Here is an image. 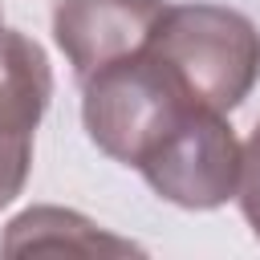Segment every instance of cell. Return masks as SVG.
Listing matches in <instances>:
<instances>
[{"instance_id":"2","label":"cell","mask_w":260,"mask_h":260,"mask_svg":"<svg viewBox=\"0 0 260 260\" xmlns=\"http://www.w3.org/2000/svg\"><path fill=\"white\" fill-rule=\"evenodd\" d=\"M146 49L171 65L199 106L219 114H232L260 81V32L223 4H167Z\"/></svg>"},{"instance_id":"5","label":"cell","mask_w":260,"mask_h":260,"mask_svg":"<svg viewBox=\"0 0 260 260\" xmlns=\"http://www.w3.org/2000/svg\"><path fill=\"white\" fill-rule=\"evenodd\" d=\"M49 98L53 69L45 49L16 28H0V138H32Z\"/></svg>"},{"instance_id":"7","label":"cell","mask_w":260,"mask_h":260,"mask_svg":"<svg viewBox=\"0 0 260 260\" xmlns=\"http://www.w3.org/2000/svg\"><path fill=\"white\" fill-rule=\"evenodd\" d=\"M236 199H240V211H244L252 236L260 240V122L252 126V134H248V142H244V154H240Z\"/></svg>"},{"instance_id":"6","label":"cell","mask_w":260,"mask_h":260,"mask_svg":"<svg viewBox=\"0 0 260 260\" xmlns=\"http://www.w3.org/2000/svg\"><path fill=\"white\" fill-rule=\"evenodd\" d=\"M28 252H81V256L114 252V256H126V252H142V248L102 232L93 219H85L69 207H28L4 228L0 256H28Z\"/></svg>"},{"instance_id":"1","label":"cell","mask_w":260,"mask_h":260,"mask_svg":"<svg viewBox=\"0 0 260 260\" xmlns=\"http://www.w3.org/2000/svg\"><path fill=\"white\" fill-rule=\"evenodd\" d=\"M199 102L150 49L118 57L81 77V122L89 142L114 162L142 167L167 130Z\"/></svg>"},{"instance_id":"4","label":"cell","mask_w":260,"mask_h":260,"mask_svg":"<svg viewBox=\"0 0 260 260\" xmlns=\"http://www.w3.org/2000/svg\"><path fill=\"white\" fill-rule=\"evenodd\" d=\"M167 0H57L53 41L77 77L146 49Z\"/></svg>"},{"instance_id":"9","label":"cell","mask_w":260,"mask_h":260,"mask_svg":"<svg viewBox=\"0 0 260 260\" xmlns=\"http://www.w3.org/2000/svg\"><path fill=\"white\" fill-rule=\"evenodd\" d=\"M0 28H4V24H0Z\"/></svg>"},{"instance_id":"8","label":"cell","mask_w":260,"mask_h":260,"mask_svg":"<svg viewBox=\"0 0 260 260\" xmlns=\"http://www.w3.org/2000/svg\"><path fill=\"white\" fill-rule=\"evenodd\" d=\"M32 167V138H0V207H8L28 179Z\"/></svg>"},{"instance_id":"3","label":"cell","mask_w":260,"mask_h":260,"mask_svg":"<svg viewBox=\"0 0 260 260\" xmlns=\"http://www.w3.org/2000/svg\"><path fill=\"white\" fill-rule=\"evenodd\" d=\"M240 154L244 142L228 118L219 110L195 106L167 130V138L142 158L138 171L158 199L187 211H211L236 199Z\"/></svg>"}]
</instances>
